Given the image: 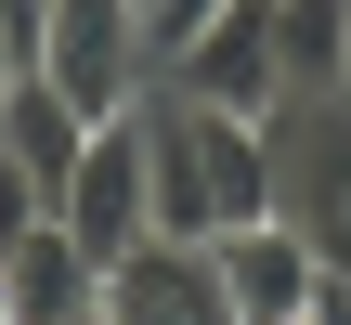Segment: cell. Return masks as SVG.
Here are the masks:
<instances>
[{
  "label": "cell",
  "instance_id": "8992f818",
  "mask_svg": "<svg viewBox=\"0 0 351 325\" xmlns=\"http://www.w3.org/2000/svg\"><path fill=\"white\" fill-rule=\"evenodd\" d=\"M104 325H234L221 261L195 234H143L130 261H104Z\"/></svg>",
  "mask_w": 351,
  "mask_h": 325
},
{
  "label": "cell",
  "instance_id": "30bf717a",
  "mask_svg": "<svg viewBox=\"0 0 351 325\" xmlns=\"http://www.w3.org/2000/svg\"><path fill=\"white\" fill-rule=\"evenodd\" d=\"M287 91H351V0H274Z\"/></svg>",
  "mask_w": 351,
  "mask_h": 325
},
{
  "label": "cell",
  "instance_id": "7a4b0ae2",
  "mask_svg": "<svg viewBox=\"0 0 351 325\" xmlns=\"http://www.w3.org/2000/svg\"><path fill=\"white\" fill-rule=\"evenodd\" d=\"M39 78L104 130L156 91V52H143V0H52V39H39Z\"/></svg>",
  "mask_w": 351,
  "mask_h": 325
},
{
  "label": "cell",
  "instance_id": "52a82bcc",
  "mask_svg": "<svg viewBox=\"0 0 351 325\" xmlns=\"http://www.w3.org/2000/svg\"><path fill=\"white\" fill-rule=\"evenodd\" d=\"M208 261H221L234 325H300V313H313V274H326L300 221H234V234H208Z\"/></svg>",
  "mask_w": 351,
  "mask_h": 325
},
{
  "label": "cell",
  "instance_id": "3957f363",
  "mask_svg": "<svg viewBox=\"0 0 351 325\" xmlns=\"http://www.w3.org/2000/svg\"><path fill=\"white\" fill-rule=\"evenodd\" d=\"M261 143H274V208L300 234H339L351 221V91H287L261 117Z\"/></svg>",
  "mask_w": 351,
  "mask_h": 325
},
{
  "label": "cell",
  "instance_id": "7c38bea8",
  "mask_svg": "<svg viewBox=\"0 0 351 325\" xmlns=\"http://www.w3.org/2000/svg\"><path fill=\"white\" fill-rule=\"evenodd\" d=\"M91 325H104V313H91Z\"/></svg>",
  "mask_w": 351,
  "mask_h": 325
},
{
  "label": "cell",
  "instance_id": "9c48e42d",
  "mask_svg": "<svg viewBox=\"0 0 351 325\" xmlns=\"http://www.w3.org/2000/svg\"><path fill=\"white\" fill-rule=\"evenodd\" d=\"M0 156H13L39 195H65V182H78V156H91V117H78V104H65V91L26 65V78L0 91Z\"/></svg>",
  "mask_w": 351,
  "mask_h": 325
},
{
  "label": "cell",
  "instance_id": "ba28073f",
  "mask_svg": "<svg viewBox=\"0 0 351 325\" xmlns=\"http://www.w3.org/2000/svg\"><path fill=\"white\" fill-rule=\"evenodd\" d=\"M0 300H13V325H91L104 313V261L65 221H39L26 248H0Z\"/></svg>",
  "mask_w": 351,
  "mask_h": 325
},
{
  "label": "cell",
  "instance_id": "277c9868",
  "mask_svg": "<svg viewBox=\"0 0 351 325\" xmlns=\"http://www.w3.org/2000/svg\"><path fill=\"white\" fill-rule=\"evenodd\" d=\"M52 221H65L91 261H130V248L156 234V156H143V117H104V130H91V156H78V182L52 195Z\"/></svg>",
  "mask_w": 351,
  "mask_h": 325
},
{
  "label": "cell",
  "instance_id": "8fae6325",
  "mask_svg": "<svg viewBox=\"0 0 351 325\" xmlns=\"http://www.w3.org/2000/svg\"><path fill=\"white\" fill-rule=\"evenodd\" d=\"M39 221H52V195H39V182H26V169H13V156H0V248H26V234H39Z\"/></svg>",
  "mask_w": 351,
  "mask_h": 325
},
{
  "label": "cell",
  "instance_id": "5b68a950",
  "mask_svg": "<svg viewBox=\"0 0 351 325\" xmlns=\"http://www.w3.org/2000/svg\"><path fill=\"white\" fill-rule=\"evenodd\" d=\"M169 91H195V104H221V117H274V104H287V52H274V0H221V13H208V26L182 39Z\"/></svg>",
  "mask_w": 351,
  "mask_h": 325
},
{
  "label": "cell",
  "instance_id": "6da1fadb",
  "mask_svg": "<svg viewBox=\"0 0 351 325\" xmlns=\"http://www.w3.org/2000/svg\"><path fill=\"white\" fill-rule=\"evenodd\" d=\"M143 117V156H156V234H234V221H287L274 208V143H261V117H221V104H195V91H143L130 104Z\"/></svg>",
  "mask_w": 351,
  "mask_h": 325
}]
</instances>
